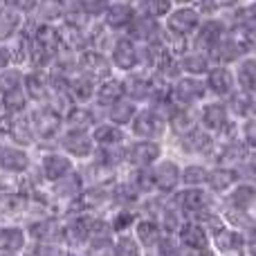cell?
Segmentation results:
<instances>
[{
    "label": "cell",
    "mask_w": 256,
    "mask_h": 256,
    "mask_svg": "<svg viewBox=\"0 0 256 256\" xmlns=\"http://www.w3.org/2000/svg\"><path fill=\"white\" fill-rule=\"evenodd\" d=\"M130 140H150L162 142L168 135V122L158 108L153 106H140L132 124L128 126Z\"/></svg>",
    "instance_id": "1"
},
{
    "label": "cell",
    "mask_w": 256,
    "mask_h": 256,
    "mask_svg": "<svg viewBox=\"0 0 256 256\" xmlns=\"http://www.w3.org/2000/svg\"><path fill=\"white\" fill-rule=\"evenodd\" d=\"M27 115H30L36 140H38L36 148H54L56 140L61 137L63 128H66L63 126V117L56 115L50 106H32V110Z\"/></svg>",
    "instance_id": "2"
},
{
    "label": "cell",
    "mask_w": 256,
    "mask_h": 256,
    "mask_svg": "<svg viewBox=\"0 0 256 256\" xmlns=\"http://www.w3.org/2000/svg\"><path fill=\"white\" fill-rule=\"evenodd\" d=\"M56 148L66 153L72 162H90L94 158V140L90 130H79V128H63L61 137L56 140Z\"/></svg>",
    "instance_id": "3"
},
{
    "label": "cell",
    "mask_w": 256,
    "mask_h": 256,
    "mask_svg": "<svg viewBox=\"0 0 256 256\" xmlns=\"http://www.w3.org/2000/svg\"><path fill=\"white\" fill-rule=\"evenodd\" d=\"M207 99H209V92H207V86H204V79L182 74L171 86V102L178 108H198Z\"/></svg>",
    "instance_id": "4"
},
{
    "label": "cell",
    "mask_w": 256,
    "mask_h": 256,
    "mask_svg": "<svg viewBox=\"0 0 256 256\" xmlns=\"http://www.w3.org/2000/svg\"><path fill=\"white\" fill-rule=\"evenodd\" d=\"M162 142L150 140H128L126 144V164L130 168H153L162 160Z\"/></svg>",
    "instance_id": "5"
},
{
    "label": "cell",
    "mask_w": 256,
    "mask_h": 256,
    "mask_svg": "<svg viewBox=\"0 0 256 256\" xmlns=\"http://www.w3.org/2000/svg\"><path fill=\"white\" fill-rule=\"evenodd\" d=\"M76 168V162H72L66 153L54 146V148H40V158H38V173L45 182L54 184L61 178H66L68 173H72Z\"/></svg>",
    "instance_id": "6"
},
{
    "label": "cell",
    "mask_w": 256,
    "mask_h": 256,
    "mask_svg": "<svg viewBox=\"0 0 256 256\" xmlns=\"http://www.w3.org/2000/svg\"><path fill=\"white\" fill-rule=\"evenodd\" d=\"M202 20L204 18L198 12V7H173V12L162 20V25L166 32H173V34L184 36V38H194Z\"/></svg>",
    "instance_id": "7"
},
{
    "label": "cell",
    "mask_w": 256,
    "mask_h": 256,
    "mask_svg": "<svg viewBox=\"0 0 256 256\" xmlns=\"http://www.w3.org/2000/svg\"><path fill=\"white\" fill-rule=\"evenodd\" d=\"M232 115L227 110L225 102H218V99H207L198 106V124L202 130L212 132L214 137H218L227 126L232 124Z\"/></svg>",
    "instance_id": "8"
},
{
    "label": "cell",
    "mask_w": 256,
    "mask_h": 256,
    "mask_svg": "<svg viewBox=\"0 0 256 256\" xmlns=\"http://www.w3.org/2000/svg\"><path fill=\"white\" fill-rule=\"evenodd\" d=\"M173 204L182 214L191 216L194 220H200L212 212V191L207 189H182L173 194Z\"/></svg>",
    "instance_id": "9"
},
{
    "label": "cell",
    "mask_w": 256,
    "mask_h": 256,
    "mask_svg": "<svg viewBox=\"0 0 256 256\" xmlns=\"http://www.w3.org/2000/svg\"><path fill=\"white\" fill-rule=\"evenodd\" d=\"M227 32H230V25H227L225 18H204L200 30L191 38V48L212 56V52L220 45V40L227 36Z\"/></svg>",
    "instance_id": "10"
},
{
    "label": "cell",
    "mask_w": 256,
    "mask_h": 256,
    "mask_svg": "<svg viewBox=\"0 0 256 256\" xmlns=\"http://www.w3.org/2000/svg\"><path fill=\"white\" fill-rule=\"evenodd\" d=\"M110 63H112V70L115 74H130V72L140 70L142 63H140V45L135 40H130L128 36H120L115 43V48L110 50Z\"/></svg>",
    "instance_id": "11"
},
{
    "label": "cell",
    "mask_w": 256,
    "mask_h": 256,
    "mask_svg": "<svg viewBox=\"0 0 256 256\" xmlns=\"http://www.w3.org/2000/svg\"><path fill=\"white\" fill-rule=\"evenodd\" d=\"M204 86H207L209 99H218V102H225L232 94L238 90L236 86V74L234 68L230 66H214L212 70L204 76Z\"/></svg>",
    "instance_id": "12"
},
{
    "label": "cell",
    "mask_w": 256,
    "mask_h": 256,
    "mask_svg": "<svg viewBox=\"0 0 256 256\" xmlns=\"http://www.w3.org/2000/svg\"><path fill=\"white\" fill-rule=\"evenodd\" d=\"M150 178H153V186L158 194L173 196L178 191V186L182 184V166L176 160L162 158L150 168Z\"/></svg>",
    "instance_id": "13"
},
{
    "label": "cell",
    "mask_w": 256,
    "mask_h": 256,
    "mask_svg": "<svg viewBox=\"0 0 256 256\" xmlns=\"http://www.w3.org/2000/svg\"><path fill=\"white\" fill-rule=\"evenodd\" d=\"M153 90H155L153 72L135 70L130 74H124V92L137 106H148L153 102Z\"/></svg>",
    "instance_id": "14"
},
{
    "label": "cell",
    "mask_w": 256,
    "mask_h": 256,
    "mask_svg": "<svg viewBox=\"0 0 256 256\" xmlns=\"http://www.w3.org/2000/svg\"><path fill=\"white\" fill-rule=\"evenodd\" d=\"M76 70L84 72V74L90 76V79H94L97 84L115 74L110 56L104 54V52H99V50H92V48H88L86 52L79 54V58H76Z\"/></svg>",
    "instance_id": "15"
},
{
    "label": "cell",
    "mask_w": 256,
    "mask_h": 256,
    "mask_svg": "<svg viewBox=\"0 0 256 256\" xmlns=\"http://www.w3.org/2000/svg\"><path fill=\"white\" fill-rule=\"evenodd\" d=\"M135 18H137V9L130 0H112L108 4V9L104 12L102 22L115 34H126Z\"/></svg>",
    "instance_id": "16"
},
{
    "label": "cell",
    "mask_w": 256,
    "mask_h": 256,
    "mask_svg": "<svg viewBox=\"0 0 256 256\" xmlns=\"http://www.w3.org/2000/svg\"><path fill=\"white\" fill-rule=\"evenodd\" d=\"M32 168V150L4 142L0 146V171L9 176H25Z\"/></svg>",
    "instance_id": "17"
},
{
    "label": "cell",
    "mask_w": 256,
    "mask_h": 256,
    "mask_svg": "<svg viewBox=\"0 0 256 256\" xmlns=\"http://www.w3.org/2000/svg\"><path fill=\"white\" fill-rule=\"evenodd\" d=\"M94 222H97V216H90V214H76L70 220L63 225V240L70 245H86L92 238V230Z\"/></svg>",
    "instance_id": "18"
},
{
    "label": "cell",
    "mask_w": 256,
    "mask_h": 256,
    "mask_svg": "<svg viewBox=\"0 0 256 256\" xmlns=\"http://www.w3.org/2000/svg\"><path fill=\"white\" fill-rule=\"evenodd\" d=\"M126 92H124V76L122 74H112L108 79L99 81L97 84V92H94V102L92 106L99 108L102 112H106L112 104H117L120 99H124Z\"/></svg>",
    "instance_id": "19"
},
{
    "label": "cell",
    "mask_w": 256,
    "mask_h": 256,
    "mask_svg": "<svg viewBox=\"0 0 256 256\" xmlns=\"http://www.w3.org/2000/svg\"><path fill=\"white\" fill-rule=\"evenodd\" d=\"M7 142L14 146H20V148H36L38 146V140H36L34 126L30 122V115H18L9 120L7 126Z\"/></svg>",
    "instance_id": "20"
},
{
    "label": "cell",
    "mask_w": 256,
    "mask_h": 256,
    "mask_svg": "<svg viewBox=\"0 0 256 256\" xmlns=\"http://www.w3.org/2000/svg\"><path fill=\"white\" fill-rule=\"evenodd\" d=\"M25 92L34 106H45L52 94L50 70H25Z\"/></svg>",
    "instance_id": "21"
},
{
    "label": "cell",
    "mask_w": 256,
    "mask_h": 256,
    "mask_svg": "<svg viewBox=\"0 0 256 256\" xmlns=\"http://www.w3.org/2000/svg\"><path fill=\"white\" fill-rule=\"evenodd\" d=\"M162 32H164V25L160 20H153V18H146V16H137L135 20H132V25L128 27L126 36L130 40H135L137 45H150V43L162 40Z\"/></svg>",
    "instance_id": "22"
},
{
    "label": "cell",
    "mask_w": 256,
    "mask_h": 256,
    "mask_svg": "<svg viewBox=\"0 0 256 256\" xmlns=\"http://www.w3.org/2000/svg\"><path fill=\"white\" fill-rule=\"evenodd\" d=\"M196 128H200L198 108H173V112L168 115V135L182 140V137L191 135Z\"/></svg>",
    "instance_id": "23"
},
{
    "label": "cell",
    "mask_w": 256,
    "mask_h": 256,
    "mask_svg": "<svg viewBox=\"0 0 256 256\" xmlns=\"http://www.w3.org/2000/svg\"><path fill=\"white\" fill-rule=\"evenodd\" d=\"M178 66H180V72L184 76H196V79H204L207 72L214 68V61L209 54L200 52V50H186L180 58H178Z\"/></svg>",
    "instance_id": "24"
},
{
    "label": "cell",
    "mask_w": 256,
    "mask_h": 256,
    "mask_svg": "<svg viewBox=\"0 0 256 256\" xmlns=\"http://www.w3.org/2000/svg\"><path fill=\"white\" fill-rule=\"evenodd\" d=\"M90 135H92L94 140V146L97 148H110V146H124L128 144V140H130V135H128V130L124 128L110 124V122H99L97 126L90 130Z\"/></svg>",
    "instance_id": "25"
},
{
    "label": "cell",
    "mask_w": 256,
    "mask_h": 256,
    "mask_svg": "<svg viewBox=\"0 0 256 256\" xmlns=\"http://www.w3.org/2000/svg\"><path fill=\"white\" fill-rule=\"evenodd\" d=\"M178 238H180L182 248L194 250V252L204 254L209 250V234L204 225H200L198 220H186L178 232Z\"/></svg>",
    "instance_id": "26"
},
{
    "label": "cell",
    "mask_w": 256,
    "mask_h": 256,
    "mask_svg": "<svg viewBox=\"0 0 256 256\" xmlns=\"http://www.w3.org/2000/svg\"><path fill=\"white\" fill-rule=\"evenodd\" d=\"M176 142L186 155H202V158H209L214 146H216V137H214L212 132L202 130V128H196L191 135L182 137V140H176Z\"/></svg>",
    "instance_id": "27"
},
{
    "label": "cell",
    "mask_w": 256,
    "mask_h": 256,
    "mask_svg": "<svg viewBox=\"0 0 256 256\" xmlns=\"http://www.w3.org/2000/svg\"><path fill=\"white\" fill-rule=\"evenodd\" d=\"M225 106L234 122L252 120V117H256V94H250L245 90H236L230 99H225Z\"/></svg>",
    "instance_id": "28"
},
{
    "label": "cell",
    "mask_w": 256,
    "mask_h": 256,
    "mask_svg": "<svg viewBox=\"0 0 256 256\" xmlns=\"http://www.w3.org/2000/svg\"><path fill=\"white\" fill-rule=\"evenodd\" d=\"M68 90H70L74 104H92L94 92H97V81L86 76L84 72L74 70L68 76Z\"/></svg>",
    "instance_id": "29"
},
{
    "label": "cell",
    "mask_w": 256,
    "mask_h": 256,
    "mask_svg": "<svg viewBox=\"0 0 256 256\" xmlns=\"http://www.w3.org/2000/svg\"><path fill=\"white\" fill-rule=\"evenodd\" d=\"M240 176L236 168L232 166H212L209 168V178H207V186L212 194H227L230 189L238 186Z\"/></svg>",
    "instance_id": "30"
},
{
    "label": "cell",
    "mask_w": 256,
    "mask_h": 256,
    "mask_svg": "<svg viewBox=\"0 0 256 256\" xmlns=\"http://www.w3.org/2000/svg\"><path fill=\"white\" fill-rule=\"evenodd\" d=\"M137 110H140V106H137L135 102H130L128 97H124L117 104H112V106L104 112V120L110 122V124H115V126H120V128H124V130H128V126H130L132 120H135Z\"/></svg>",
    "instance_id": "31"
},
{
    "label": "cell",
    "mask_w": 256,
    "mask_h": 256,
    "mask_svg": "<svg viewBox=\"0 0 256 256\" xmlns=\"http://www.w3.org/2000/svg\"><path fill=\"white\" fill-rule=\"evenodd\" d=\"M27 234L34 238V243H58L63 240V225L54 218H43L38 222H32Z\"/></svg>",
    "instance_id": "32"
},
{
    "label": "cell",
    "mask_w": 256,
    "mask_h": 256,
    "mask_svg": "<svg viewBox=\"0 0 256 256\" xmlns=\"http://www.w3.org/2000/svg\"><path fill=\"white\" fill-rule=\"evenodd\" d=\"M52 189H54V196H56V198H68L72 202V200H76L81 194H84L86 178L79 168H74V171L68 173L66 178H61L58 182H54Z\"/></svg>",
    "instance_id": "33"
},
{
    "label": "cell",
    "mask_w": 256,
    "mask_h": 256,
    "mask_svg": "<svg viewBox=\"0 0 256 256\" xmlns=\"http://www.w3.org/2000/svg\"><path fill=\"white\" fill-rule=\"evenodd\" d=\"M214 243L216 248L220 250L225 256H243V250H245V238L240 232L236 230H230V227H222L220 232L214 234Z\"/></svg>",
    "instance_id": "34"
},
{
    "label": "cell",
    "mask_w": 256,
    "mask_h": 256,
    "mask_svg": "<svg viewBox=\"0 0 256 256\" xmlns=\"http://www.w3.org/2000/svg\"><path fill=\"white\" fill-rule=\"evenodd\" d=\"M234 74H236V86H238V90L256 94V54H250V56L240 58L234 66Z\"/></svg>",
    "instance_id": "35"
},
{
    "label": "cell",
    "mask_w": 256,
    "mask_h": 256,
    "mask_svg": "<svg viewBox=\"0 0 256 256\" xmlns=\"http://www.w3.org/2000/svg\"><path fill=\"white\" fill-rule=\"evenodd\" d=\"M68 16L66 0H38V7L34 12V18L48 25H61Z\"/></svg>",
    "instance_id": "36"
},
{
    "label": "cell",
    "mask_w": 256,
    "mask_h": 256,
    "mask_svg": "<svg viewBox=\"0 0 256 256\" xmlns=\"http://www.w3.org/2000/svg\"><path fill=\"white\" fill-rule=\"evenodd\" d=\"M135 234H137V240H140L144 248H158L164 238L162 227H160V222L153 220V218H142V220H137Z\"/></svg>",
    "instance_id": "37"
},
{
    "label": "cell",
    "mask_w": 256,
    "mask_h": 256,
    "mask_svg": "<svg viewBox=\"0 0 256 256\" xmlns=\"http://www.w3.org/2000/svg\"><path fill=\"white\" fill-rule=\"evenodd\" d=\"M132 4H135V9H137V16L153 18V20H160V22L176 7L173 0H135Z\"/></svg>",
    "instance_id": "38"
},
{
    "label": "cell",
    "mask_w": 256,
    "mask_h": 256,
    "mask_svg": "<svg viewBox=\"0 0 256 256\" xmlns=\"http://www.w3.org/2000/svg\"><path fill=\"white\" fill-rule=\"evenodd\" d=\"M0 104H2V108L7 110V115H12V117L27 115V112L32 110V106H34V104H32V99H30V94L25 92V88L14 90V92L0 97Z\"/></svg>",
    "instance_id": "39"
},
{
    "label": "cell",
    "mask_w": 256,
    "mask_h": 256,
    "mask_svg": "<svg viewBox=\"0 0 256 256\" xmlns=\"http://www.w3.org/2000/svg\"><path fill=\"white\" fill-rule=\"evenodd\" d=\"M243 0H200L196 7L202 18H227Z\"/></svg>",
    "instance_id": "40"
},
{
    "label": "cell",
    "mask_w": 256,
    "mask_h": 256,
    "mask_svg": "<svg viewBox=\"0 0 256 256\" xmlns=\"http://www.w3.org/2000/svg\"><path fill=\"white\" fill-rule=\"evenodd\" d=\"M209 168L200 162H191L186 166H182V184L184 189H202L207 184Z\"/></svg>",
    "instance_id": "41"
},
{
    "label": "cell",
    "mask_w": 256,
    "mask_h": 256,
    "mask_svg": "<svg viewBox=\"0 0 256 256\" xmlns=\"http://www.w3.org/2000/svg\"><path fill=\"white\" fill-rule=\"evenodd\" d=\"M25 230L20 227H2L0 230V252L7 254H16L18 250L25 248Z\"/></svg>",
    "instance_id": "42"
},
{
    "label": "cell",
    "mask_w": 256,
    "mask_h": 256,
    "mask_svg": "<svg viewBox=\"0 0 256 256\" xmlns=\"http://www.w3.org/2000/svg\"><path fill=\"white\" fill-rule=\"evenodd\" d=\"M25 88V70L18 66H9L7 70H0V97Z\"/></svg>",
    "instance_id": "43"
},
{
    "label": "cell",
    "mask_w": 256,
    "mask_h": 256,
    "mask_svg": "<svg viewBox=\"0 0 256 256\" xmlns=\"http://www.w3.org/2000/svg\"><path fill=\"white\" fill-rule=\"evenodd\" d=\"M110 256H142V250L135 238H130V236H120V238L115 240V245H112Z\"/></svg>",
    "instance_id": "44"
},
{
    "label": "cell",
    "mask_w": 256,
    "mask_h": 256,
    "mask_svg": "<svg viewBox=\"0 0 256 256\" xmlns=\"http://www.w3.org/2000/svg\"><path fill=\"white\" fill-rule=\"evenodd\" d=\"M25 256H68L58 243H34L27 248Z\"/></svg>",
    "instance_id": "45"
},
{
    "label": "cell",
    "mask_w": 256,
    "mask_h": 256,
    "mask_svg": "<svg viewBox=\"0 0 256 256\" xmlns=\"http://www.w3.org/2000/svg\"><path fill=\"white\" fill-rule=\"evenodd\" d=\"M2 4L12 12H16L18 16L22 18H30L34 16L36 7H38V0H2Z\"/></svg>",
    "instance_id": "46"
},
{
    "label": "cell",
    "mask_w": 256,
    "mask_h": 256,
    "mask_svg": "<svg viewBox=\"0 0 256 256\" xmlns=\"http://www.w3.org/2000/svg\"><path fill=\"white\" fill-rule=\"evenodd\" d=\"M238 124H240V140H243V144L250 150H256V117L238 122Z\"/></svg>",
    "instance_id": "47"
},
{
    "label": "cell",
    "mask_w": 256,
    "mask_h": 256,
    "mask_svg": "<svg viewBox=\"0 0 256 256\" xmlns=\"http://www.w3.org/2000/svg\"><path fill=\"white\" fill-rule=\"evenodd\" d=\"M135 222H137L135 214H132L130 209H122L120 214H115V218H112L110 227H112V232H126L128 227H132Z\"/></svg>",
    "instance_id": "48"
},
{
    "label": "cell",
    "mask_w": 256,
    "mask_h": 256,
    "mask_svg": "<svg viewBox=\"0 0 256 256\" xmlns=\"http://www.w3.org/2000/svg\"><path fill=\"white\" fill-rule=\"evenodd\" d=\"M9 66H14L12 50H9L7 43H0V70H7Z\"/></svg>",
    "instance_id": "49"
},
{
    "label": "cell",
    "mask_w": 256,
    "mask_h": 256,
    "mask_svg": "<svg viewBox=\"0 0 256 256\" xmlns=\"http://www.w3.org/2000/svg\"><path fill=\"white\" fill-rule=\"evenodd\" d=\"M238 171H248L250 173V180L256 182V150H250V158L243 166H238Z\"/></svg>",
    "instance_id": "50"
},
{
    "label": "cell",
    "mask_w": 256,
    "mask_h": 256,
    "mask_svg": "<svg viewBox=\"0 0 256 256\" xmlns=\"http://www.w3.org/2000/svg\"><path fill=\"white\" fill-rule=\"evenodd\" d=\"M200 0H173V4L176 7H196Z\"/></svg>",
    "instance_id": "51"
},
{
    "label": "cell",
    "mask_w": 256,
    "mask_h": 256,
    "mask_svg": "<svg viewBox=\"0 0 256 256\" xmlns=\"http://www.w3.org/2000/svg\"><path fill=\"white\" fill-rule=\"evenodd\" d=\"M0 256H16V254H7V252H0Z\"/></svg>",
    "instance_id": "52"
},
{
    "label": "cell",
    "mask_w": 256,
    "mask_h": 256,
    "mask_svg": "<svg viewBox=\"0 0 256 256\" xmlns=\"http://www.w3.org/2000/svg\"><path fill=\"white\" fill-rule=\"evenodd\" d=\"M243 2H256V0H243Z\"/></svg>",
    "instance_id": "53"
},
{
    "label": "cell",
    "mask_w": 256,
    "mask_h": 256,
    "mask_svg": "<svg viewBox=\"0 0 256 256\" xmlns=\"http://www.w3.org/2000/svg\"><path fill=\"white\" fill-rule=\"evenodd\" d=\"M104 2H108V4H110V2H112V0H104Z\"/></svg>",
    "instance_id": "54"
},
{
    "label": "cell",
    "mask_w": 256,
    "mask_h": 256,
    "mask_svg": "<svg viewBox=\"0 0 256 256\" xmlns=\"http://www.w3.org/2000/svg\"><path fill=\"white\" fill-rule=\"evenodd\" d=\"M68 256H76V254H72V252H70V254H68Z\"/></svg>",
    "instance_id": "55"
},
{
    "label": "cell",
    "mask_w": 256,
    "mask_h": 256,
    "mask_svg": "<svg viewBox=\"0 0 256 256\" xmlns=\"http://www.w3.org/2000/svg\"><path fill=\"white\" fill-rule=\"evenodd\" d=\"M130 2H135V0H130Z\"/></svg>",
    "instance_id": "56"
},
{
    "label": "cell",
    "mask_w": 256,
    "mask_h": 256,
    "mask_svg": "<svg viewBox=\"0 0 256 256\" xmlns=\"http://www.w3.org/2000/svg\"><path fill=\"white\" fill-rule=\"evenodd\" d=\"M254 36H256V32H254Z\"/></svg>",
    "instance_id": "57"
}]
</instances>
